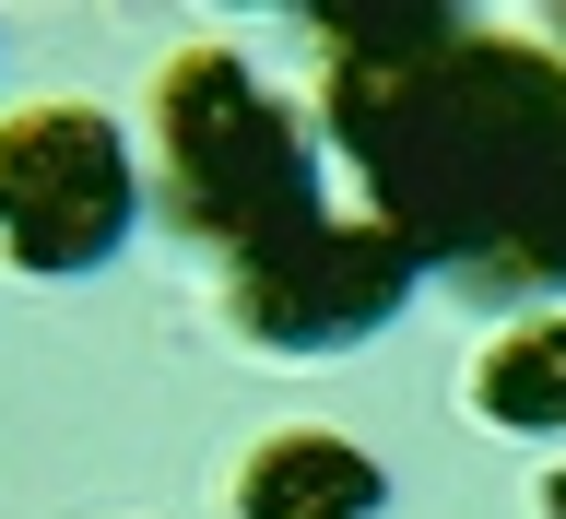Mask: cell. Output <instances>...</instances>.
<instances>
[{"mask_svg": "<svg viewBox=\"0 0 566 519\" xmlns=\"http://www.w3.org/2000/svg\"><path fill=\"white\" fill-rule=\"evenodd\" d=\"M318 118L366 212L484 308H566V60L424 0H318Z\"/></svg>", "mask_w": 566, "mask_h": 519, "instance_id": "1", "label": "cell"}, {"mask_svg": "<svg viewBox=\"0 0 566 519\" xmlns=\"http://www.w3.org/2000/svg\"><path fill=\"white\" fill-rule=\"evenodd\" d=\"M142 154H154V201H166L189 237H212L224 260H260V248H283L295 225L331 212L295 106H283L224 35H189V48L154 60Z\"/></svg>", "mask_w": 566, "mask_h": 519, "instance_id": "2", "label": "cell"}, {"mask_svg": "<svg viewBox=\"0 0 566 519\" xmlns=\"http://www.w3.org/2000/svg\"><path fill=\"white\" fill-rule=\"evenodd\" d=\"M142 225V154L83 95L0 106V260L12 272H106Z\"/></svg>", "mask_w": 566, "mask_h": 519, "instance_id": "3", "label": "cell"}, {"mask_svg": "<svg viewBox=\"0 0 566 519\" xmlns=\"http://www.w3.org/2000/svg\"><path fill=\"white\" fill-rule=\"evenodd\" d=\"M413 283H424V260L366 201H343L318 225H295L283 248H260V260H224V331L248 354H283V366L295 354H354L413 308Z\"/></svg>", "mask_w": 566, "mask_h": 519, "instance_id": "4", "label": "cell"}, {"mask_svg": "<svg viewBox=\"0 0 566 519\" xmlns=\"http://www.w3.org/2000/svg\"><path fill=\"white\" fill-rule=\"evenodd\" d=\"M237 519H378L389 508V460L331 437V425H272L237 460Z\"/></svg>", "mask_w": 566, "mask_h": 519, "instance_id": "5", "label": "cell"}, {"mask_svg": "<svg viewBox=\"0 0 566 519\" xmlns=\"http://www.w3.org/2000/svg\"><path fill=\"white\" fill-rule=\"evenodd\" d=\"M460 414L495 437H566V308L507 319L472 366H460Z\"/></svg>", "mask_w": 566, "mask_h": 519, "instance_id": "6", "label": "cell"}, {"mask_svg": "<svg viewBox=\"0 0 566 519\" xmlns=\"http://www.w3.org/2000/svg\"><path fill=\"white\" fill-rule=\"evenodd\" d=\"M531 519H566V460L543 473V485H531Z\"/></svg>", "mask_w": 566, "mask_h": 519, "instance_id": "7", "label": "cell"}, {"mask_svg": "<svg viewBox=\"0 0 566 519\" xmlns=\"http://www.w3.org/2000/svg\"><path fill=\"white\" fill-rule=\"evenodd\" d=\"M555 60H566V48H555Z\"/></svg>", "mask_w": 566, "mask_h": 519, "instance_id": "8", "label": "cell"}]
</instances>
